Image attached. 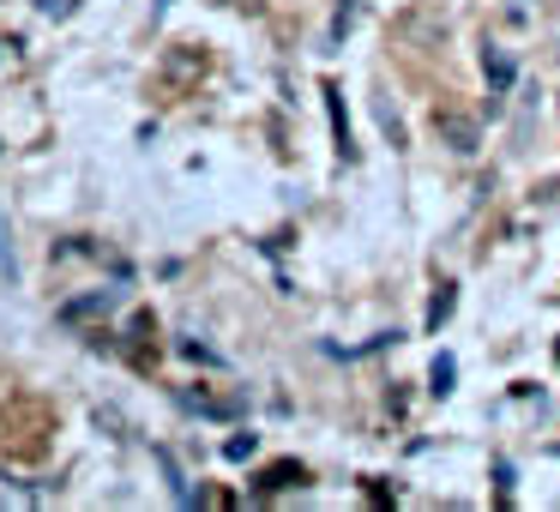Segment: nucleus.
Masks as SVG:
<instances>
[{"label": "nucleus", "mask_w": 560, "mask_h": 512, "mask_svg": "<svg viewBox=\"0 0 560 512\" xmlns=\"http://www.w3.org/2000/svg\"><path fill=\"white\" fill-rule=\"evenodd\" d=\"M434 133H440V146H446V151H458V158H470V151L476 146H482V127H476L470 121V115H434Z\"/></svg>", "instance_id": "f257e3e1"}, {"label": "nucleus", "mask_w": 560, "mask_h": 512, "mask_svg": "<svg viewBox=\"0 0 560 512\" xmlns=\"http://www.w3.org/2000/svg\"><path fill=\"white\" fill-rule=\"evenodd\" d=\"M482 73H488V85H494V91H506L518 67H512V55H500V49H482Z\"/></svg>", "instance_id": "f03ea898"}, {"label": "nucleus", "mask_w": 560, "mask_h": 512, "mask_svg": "<svg viewBox=\"0 0 560 512\" xmlns=\"http://www.w3.org/2000/svg\"><path fill=\"white\" fill-rule=\"evenodd\" d=\"M295 482H307L302 464H271V470L259 476V488H266V494H278V488H295Z\"/></svg>", "instance_id": "7ed1b4c3"}, {"label": "nucleus", "mask_w": 560, "mask_h": 512, "mask_svg": "<svg viewBox=\"0 0 560 512\" xmlns=\"http://www.w3.org/2000/svg\"><path fill=\"white\" fill-rule=\"evenodd\" d=\"M452 307H458V290H452V283H440V290H434V302H428V326H446V319H452Z\"/></svg>", "instance_id": "20e7f679"}, {"label": "nucleus", "mask_w": 560, "mask_h": 512, "mask_svg": "<svg viewBox=\"0 0 560 512\" xmlns=\"http://www.w3.org/2000/svg\"><path fill=\"white\" fill-rule=\"evenodd\" d=\"M109 307H115V295H109V290H103V295H85V302H67V307H61V319H85V314H109Z\"/></svg>", "instance_id": "39448f33"}, {"label": "nucleus", "mask_w": 560, "mask_h": 512, "mask_svg": "<svg viewBox=\"0 0 560 512\" xmlns=\"http://www.w3.org/2000/svg\"><path fill=\"white\" fill-rule=\"evenodd\" d=\"M452 380H458V362H452V356H434V368H428V386H434L440 398H446Z\"/></svg>", "instance_id": "423d86ee"}, {"label": "nucleus", "mask_w": 560, "mask_h": 512, "mask_svg": "<svg viewBox=\"0 0 560 512\" xmlns=\"http://www.w3.org/2000/svg\"><path fill=\"white\" fill-rule=\"evenodd\" d=\"M254 446H259L254 434H230V440H223V458H235V464H242V458H254Z\"/></svg>", "instance_id": "0eeeda50"}, {"label": "nucleus", "mask_w": 560, "mask_h": 512, "mask_svg": "<svg viewBox=\"0 0 560 512\" xmlns=\"http://www.w3.org/2000/svg\"><path fill=\"white\" fill-rule=\"evenodd\" d=\"M331 127H338V146L350 151V121H343V103H338V91H331Z\"/></svg>", "instance_id": "6e6552de"}, {"label": "nucleus", "mask_w": 560, "mask_h": 512, "mask_svg": "<svg viewBox=\"0 0 560 512\" xmlns=\"http://www.w3.org/2000/svg\"><path fill=\"white\" fill-rule=\"evenodd\" d=\"M37 13L43 19H67V13H73V0H37Z\"/></svg>", "instance_id": "1a4fd4ad"}, {"label": "nucleus", "mask_w": 560, "mask_h": 512, "mask_svg": "<svg viewBox=\"0 0 560 512\" xmlns=\"http://www.w3.org/2000/svg\"><path fill=\"white\" fill-rule=\"evenodd\" d=\"M0 271H7V278L19 271V266H13V242H7V230H0Z\"/></svg>", "instance_id": "9d476101"}, {"label": "nucleus", "mask_w": 560, "mask_h": 512, "mask_svg": "<svg viewBox=\"0 0 560 512\" xmlns=\"http://www.w3.org/2000/svg\"><path fill=\"white\" fill-rule=\"evenodd\" d=\"M158 7H170V0H158Z\"/></svg>", "instance_id": "9b49d317"}]
</instances>
